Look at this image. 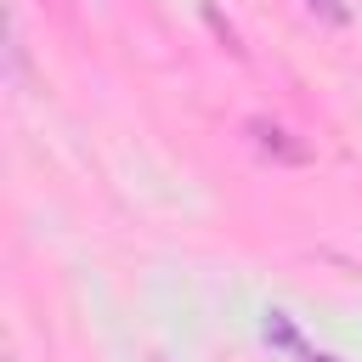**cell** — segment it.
<instances>
[{
  "label": "cell",
  "instance_id": "cell-1",
  "mask_svg": "<svg viewBox=\"0 0 362 362\" xmlns=\"http://www.w3.org/2000/svg\"><path fill=\"white\" fill-rule=\"evenodd\" d=\"M249 130H255V141H260V153H277V158H288V164H300V158H305V147H294V141H283V130H277V124H260V119H255Z\"/></svg>",
  "mask_w": 362,
  "mask_h": 362
}]
</instances>
